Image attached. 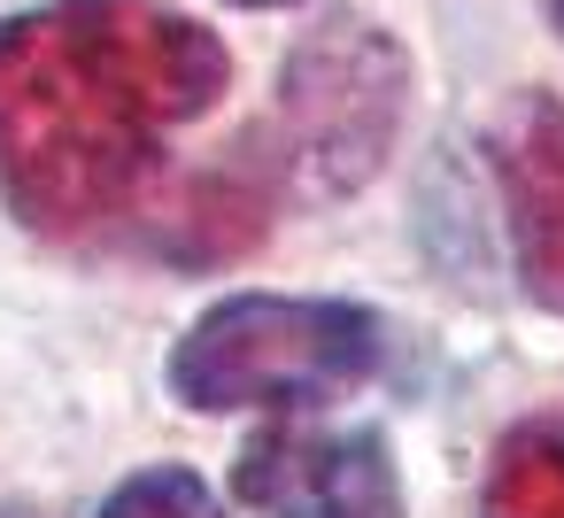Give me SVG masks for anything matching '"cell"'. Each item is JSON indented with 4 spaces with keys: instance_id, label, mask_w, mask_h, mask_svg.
<instances>
[{
    "instance_id": "277c9868",
    "label": "cell",
    "mask_w": 564,
    "mask_h": 518,
    "mask_svg": "<svg viewBox=\"0 0 564 518\" xmlns=\"http://www.w3.org/2000/svg\"><path fill=\"white\" fill-rule=\"evenodd\" d=\"M232 487L256 518H402V479L379 433L271 425L240 449Z\"/></svg>"
},
{
    "instance_id": "7a4b0ae2",
    "label": "cell",
    "mask_w": 564,
    "mask_h": 518,
    "mask_svg": "<svg viewBox=\"0 0 564 518\" xmlns=\"http://www.w3.org/2000/svg\"><path fill=\"white\" fill-rule=\"evenodd\" d=\"M379 371V317L356 302L232 294L171 348V395L186 410H317Z\"/></svg>"
},
{
    "instance_id": "6da1fadb",
    "label": "cell",
    "mask_w": 564,
    "mask_h": 518,
    "mask_svg": "<svg viewBox=\"0 0 564 518\" xmlns=\"http://www.w3.org/2000/svg\"><path fill=\"white\" fill-rule=\"evenodd\" d=\"M209 24L155 0H47L0 24V202L47 240L132 217L178 125L225 94Z\"/></svg>"
},
{
    "instance_id": "9c48e42d",
    "label": "cell",
    "mask_w": 564,
    "mask_h": 518,
    "mask_svg": "<svg viewBox=\"0 0 564 518\" xmlns=\"http://www.w3.org/2000/svg\"><path fill=\"white\" fill-rule=\"evenodd\" d=\"M549 9H556V24H564V0H549Z\"/></svg>"
},
{
    "instance_id": "3957f363",
    "label": "cell",
    "mask_w": 564,
    "mask_h": 518,
    "mask_svg": "<svg viewBox=\"0 0 564 518\" xmlns=\"http://www.w3.org/2000/svg\"><path fill=\"white\" fill-rule=\"evenodd\" d=\"M286 109H294V155L325 163L333 186L364 179L394 132L402 109V55L356 24H333V40H317L310 55H294L286 71Z\"/></svg>"
},
{
    "instance_id": "ba28073f",
    "label": "cell",
    "mask_w": 564,
    "mask_h": 518,
    "mask_svg": "<svg viewBox=\"0 0 564 518\" xmlns=\"http://www.w3.org/2000/svg\"><path fill=\"white\" fill-rule=\"evenodd\" d=\"M232 9H286V0H232Z\"/></svg>"
},
{
    "instance_id": "8992f818",
    "label": "cell",
    "mask_w": 564,
    "mask_h": 518,
    "mask_svg": "<svg viewBox=\"0 0 564 518\" xmlns=\"http://www.w3.org/2000/svg\"><path fill=\"white\" fill-rule=\"evenodd\" d=\"M479 518H564V410L556 418H525L502 441Z\"/></svg>"
},
{
    "instance_id": "5b68a950",
    "label": "cell",
    "mask_w": 564,
    "mask_h": 518,
    "mask_svg": "<svg viewBox=\"0 0 564 518\" xmlns=\"http://www.w3.org/2000/svg\"><path fill=\"white\" fill-rule=\"evenodd\" d=\"M495 186L510 209V248L518 271L541 302L564 310V101L525 94L495 117Z\"/></svg>"
},
{
    "instance_id": "52a82bcc",
    "label": "cell",
    "mask_w": 564,
    "mask_h": 518,
    "mask_svg": "<svg viewBox=\"0 0 564 518\" xmlns=\"http://www.w3.org/2000/svg\"><path fill=\"white\" fill-rule=\"evenodd\" d=\"M101 518H225V510H217V495H209L194 472L163 464V472H132V479L101 503Z\"/></svg>"
}]
</instances>
